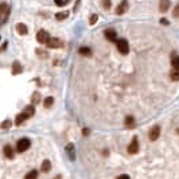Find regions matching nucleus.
<instances>
[{"mask_svg": "<svg viewBox=\"0 0 179 179\" xmlns=\"http://www.w3.org/2000/svg\"><path fill=\"white\" fill-rule=\"evenodd\" d=\"M54 3L58 5V7H62V5H65V0H54Z\"/></svg>", "mask_w": 179, "mask_h": 179, "instance_id": "30", "label": "nucleus"}, {"mask_svg": "<svg viewBox=\"0 0 179 179\" xmlns=\"http://www.w3.org/2000/svg\"><path fill=\"white\" fill-rule=\"evenodd\" d=\"M0 14H8L7 3H0Z\"/></svg>", "mask_w": 179, "mask_h": 179, "instance_id": "24", "label": "nucleus"}, {"mask_svg": "<svg viewBox=\"0 0 179 179\" xmlns=\"http://www.w3.org/2000/svg\"><path fill=\"white\" fill-rule=\"evenodd\" d=\"M49 39H50V35H49V32H47L46 30H39V31L36 32V40H38L39 43L45 45V43L49 42Z\"/></svg>", "mask_w": 179, "mask_h": 179, "instance_id": "3", "label": "nucleus"}, {"mask_svg": "<svg viewBox=\"0 0 179 179\" xmlns=\"http://www.w3.org/2000/svg\"><path fill=\"white\" fill-rule=\"evenodd\" d=\"M159 135H160V127L159 125H155V127H152L151 128V131H150V140H152V141H155L158 137H159Z\"/></svg>", "mask_w": 179, "mask_h": 179, "instance_id": "6", "label": "nucleus"}, {"mask_svg": "<svg viewBox=\"0 0 179 179\" xmlns=\"http://www.w3.org/2000/svg\"><path fill=\"white\" fill-rule=\"evenodd\" d=\"M5 49H7V42H5V43L3 45V46H1V51H4Z\"/></svg>", "mask_w": 179, "mask_h": 179, "instance_id": "35", "label": "nucleus"}, {"mask_svg": "<svg viewBox=\"0 0 179 179\" xmlns=\"http://www.w3.org/2000/svg\"><path fill=\"white\" fill-rule=\"evenodd\" d=\"M101 4H102V7H104V10H110V7H112L110 0H101Z\"/></svg>", "mask_w": 179, "mask_h": 179, "instance_id": "23", "label": "nucleus"}, {"mask_svg": "<svg viewBox=\"0 0 179 179\" xmlns=\"http://www.w3.org/2000/svg\"><path fill=\"white\" fill-rule=\"evenodd\" d=\"M23 113L24 115H27L28 117H31L34 113H35V109H34V105H28V106H26L24 108V110H23Z\"/></svg>", "mask_w": 179, "mask_h": 179, "instance_id": "16", "label": "nucleus"}, {"mask_svg": "<svg viewBox=\"0 0 179 179\" xmlns=\"http://www.w3.org/2000/svg\"><path fill=\"white\" fill-rule=\"evenodd\" d=\"M137 151H139V141H137V137H133L132 141L128 145V152L129 154H136Z\"/></svg>", "mask_w": 179, "mask_h": 179, "instance_id": "7", "label": "nucleus"}, {"mask_svg": "<svg viewBox=\"0 0 179 179\" xmlns=\"http://www.w3.org/2000/svg\"><path fill=\"white\" fill-rule=\"evenodd\" d=\"M117 179H129V176L128 175H120Z\"/></svg>", "mask_w": 179, "mask_h": 179, "instance_id": "34", "label": "nucleus"}, {"mask_svg": "<svg viewBox=\"0 0 179 179\" xmlns=\"http://www.w3.org/2000/svg\"><path fill=\"white\" fill-rule=\"evenodd\" d=\"M30 145H31L30 140H28V139H26V137H23V139H20V140L16 143V151H18V152L27 151L28 148H30Z\"/></svg>", "mask_w": 179, "mask_h": 179, "instance_id": "1", "label": "nucleus"}, {"mask_svg": "<svg viewBox=\"0 0 179 179\" xmlns=\"http://www.w3.org/2000/svg\"><path fill=\"white\" fill-rule=\"evenodd\" d=\"M104 34H105V38L108 39L109 42L117 40V34H116V31H115V28H106Z\"/></svg>", "mask_w": 179, "mask_h": 179, "instance_id": "5", "label": "nucleus"}, {"mask_svg": "<svg viewBox=\"0 0 179 179\" xmlns=\"http://www.w3.org/2000/svg\"><path fill=\"white\" fill-rule=\"evenodd\" d=\"M66 151H67V155H69V159H71V160L75 159V152H74V145L73 144H67Z\"/></svg>", "mask_w": 179, "mask_h": 179, "instance_id": "14", "label": "nucleus"}, {"mask_svg": "<svg viewBox=\"0 0 179 179\" xmlns=\"http://www.w3.org/2000/svg\"><path fill=\"white\" fill-rule=\"evenodd\" d=\"M69 14L70 12L69 11H62V12H58V14H55V18L58 20H63V19H66L67 16H69Z\"/></svg>", "mask_w": 179, "mask_h": 179, "instance_id": "19", "label": "nucleus"}, {"mask_svg": "<svg viewBox=\"0 0 179 179\" xmlns=\"http://www.w3.org/2000/svg\"><path fill=\"white\" fill-rule=\"evenodd\" d=\"M160 23L164 24V26H168V24H170V23H168V20H167V19H160Z\"/></svg>", "mask_w": 179, "mask_h": 179, "instance_id": "32", "label": "nucleus"}, {"mask_svg": "<svg viewBox=\"0 0 179 179\" xmlns=\"http://www.w3.org/2000/svg\"><path fill=\"white\" fill-rule=\"evenodd\" d=\"M116 46H117V50L120 51L121 54H128L129 46H128V42H127L125 39H117Z\"/></svg>", "mask_w": 179, "mask_h": 179, "instance_id": "2", "label": "nucleus"}, {"mask_svg": "<svg viewBox=\"0 0 179 179\" xmlns=\"http://www.w3.org/2000/svg\"><path fill=\"white\" fill-rule=\"evenodd\" d=\"M80 54L84 55V57H90L92 55V50H90L89 47H81L80 49Z\"/></svg>", "mask_w": 179, "mask_h": 179, "instance_id": "18", "label": "nucleus"}, {"mask_svg": "<svg viewBox=\"0 0 179 179\" xmlns=\"http://www.w3.org/2000/svg\"><path fill=\"white\" fill-rule=\"evenodd\" d=\"M27 119H28L27 115H24V113H20V115H18V116H16V119H15V124H16V125H20L24 120H27Z\"/></svg>", "mask_w": 179, "mask_h": 179, "instance_id": "15", "label": "nucleus"}, {"mask_svg": "<svg viewBox=\"0 0 179 179\" xmlns=\"http://www.w3.org/2000/svg\"><path fill=\"white\" fill-rule=\"evenodd\" d=\"M135 125H136V123H135V119H133V116H127L125 117V127L129 129L135 128Z\"/></svg>", "mask_w": 179, "mask_h": 179, "instance_id": "13", "label": "nucleus"}, {"mask_svg": "<svg viewBox=\"0 0 179 179\" xmlns=\"http://www.w3.org/2000/svg\"><path fill=\"white\" fill-rule=\"evenodd\" d=\"M168 8H170V0H160L159 3V11L160 12H167Z\"/></svg>", "mask_w": 179, "mask_h": 179, "instance_id": "9", "label": "nucleus"}, {"mask_svg": "<svg viewBox=\"0 0 179 179\" xmlns=\"http://www.w3.org/2000/svg\"><path fill=\"white\" fill-rule=\"evenodd\" d=\"M89 132H90V131L88 128H84V129H82V133H84L85 136H88V135H89Z\"/></svg>", "mask_w": 179, "mask_h": 179, "instance_id": "33", "label": "nucleus"}, {"mask_svg": "<svg viewBox=\"0 0 179 179\" xmlns=\"http://www.w3.org/2000/svg\"><path fill=\"white\" fill-rule=\"evenodd\" d=\"M172 15L175 16V18H178V16H179V4H176V5H175L174 11H172Z\"/></svg>", "mask_w": 179, "mask_h": 179, "instance_id": "29", "label": "nucleus"}, {"mask_svg": "<svg viewBox=\"0 0 179 179\" xmlns=\"http://www.w3.org/2000/svg\"><path fill=\"white\" fill-rule=\"evenodd\" d=\"M36 54H38V55H40V57H43V58H46V57H47V54H46V53H43V51H40V50H38V51H36Z\"/></svg>", "mask_w": 179, "mask_h": 179, "instance_id": "31", "label": "nucleus"}, {"mask_svg": "<svg viewBox=\"0 0 179 179\" xmlns=\"http://www.w3.org/2000/svg\"><path fill=\"white\" fill-rule=\"evenodd\" d=\"M22 71H23L22 65H20L18 61H15V62L12 63V74H14V75H16V74H20Z\"/></svg>", "mask_w": 179, "mask_h": 179, "instance_id": "11", "label": "nucleus"}, {"mask_svg": "<svg viewBox=\"0 0 179 179\" xmlns=\"http://www.w3.org/2000/svg\"><path fill=\"white\" fill-rule=\"evenodd\" d=\"M10 127H11V121L10 120H5L3 124H1V128H4V129H8Z\"/></svg>", "mask_w": 179, "mask_h": 179, "instance_id": "28", "label": "nucleus"}, {"mask_svg": "<svg viewBox=\"0 0 179 179\" xmlns=\"http://www.w3.org/2000/svg\"><path fill=\"white\" fill-rule=\"evenodd\" d=\"M170 78H171L172 81H179V70L174 69V70L170 73Z\"/></svg>", "mask_w": 179, "mask_h": 179, "instance_id": "21", "label": "nucleus"}, {"mask_svg": "<svg viewBox=\"0 0 179 179\" xmlns=\"http://www.w3.org/2000/svg\"><path fill=\"white\" fill-rule=\"evenodd\" d=\"M40 101V93H34L31 97V102L32 104H39Z\"/></svg>", "mask_w": 179, "mask_h": 179, "instance_id": "22", "label": "nucleus"}, {"mask_svg": "<svg viewBox=\"0 0 179 179\" xmlns=\"http://www.w3.org/2000/svg\"><path fill=\"white\" fill-rule=\"evenodd\" d=\"M171 63H172V67H174V69L179 70V57H174L172 61H171Z\"/></svg>", "mask_w": 179, "mask_h": 179, "instance_id": "25", "label": "nucleus"}, {"mask_svg": "<svg viewBox=\"0 0 179 179\" xmlns=\"http://www.w3.org/2000/svg\"><path fill=\"white\" fill-rule=\"evenodd\" d=\"M16 31H18V34H20V35H26L28 32V28L24 23H18L16 24Z\"/></svg>", "mask_w": 179, "mask_h": 179, "instance_id": "10", "label": "nucleus"}, {"mask_svg": "<svg viewBox=\"0 0 179 179\" xmlns=\"http://www.w3.org/2000/svg\"><path fill=\"white\" fill-rule=\"evenodd\" d=\"M128 11V1L127 0H121V3L116 7V14L117 15H123Z\"/></svg>", "mask_w": 179, "mask_h": 179, "instance_id": "4", "label": "nucleus"}, {"mask_svg": "<svg viewBox=\"0 0 179 179\" xmlns=\"http://www.w3.org/2000/svg\"><path fill=\"white\" fill-rule=\"evenodd\" d=\"M42 171L43 172H49L50 171V168H51V163H50V160H43V163H42Z\"/></svg>", "mask_w": 179, "mask_h": 179, "instance_id": "17", "label": "nucleus"}, {"mask_svg": "<svg viewBox=\"0 0 179 179\" xmlns=\"http://www.w3.org/2000/svg\"><path fill=\"white\" fill-rule=\"evenodd\" d=\"M36 178H38V171L36 170H32L24 176V179H36Z\"/></svg>", "mask_w": 179, "mask_h": 179, "instance_id": "20", "label": "nucleus"}, {"mask_svg": "<svg viewBox=\"0 0 179 179\" xmlns=\"http://www.w3.org/2000/svg\"><path fill=\"white\" fill-rule=\"evenodd\" d=\"M4 155H5V158H8V159H14V155H15V152H14V150H12L11 145H5L3 150Z\"/></svg>", "mask_w": 179, "mask_h": 179, "instance_id": "12", "label": "nucleus"}, {"mask_svg": "<svg viewBox=\"0 0 179 179\" xmlns=\"http://www.w3.org/2000/svg\"><path fill=\"white\" fill-rule=\"evenodd\" d=\"M46 45L50 47V49H58V47H61L62 42H61V39H58V38H50Z\"/></svg>", "mask_w": 179, "mask_h": 179, "instance_id": "8", "label": "nucleus"}, {"mask_svg": "<svg viewBox=\"0 0 179 179\" xmlns=\"http://www.w3.org/2000/svg\"><path fill=\"white\" fill-rule=\"evenodd\" d=\"M53 102H54V98H53V97H47L46 100H45V108H50V106L53 105Z\"/></svg>", "mask_w": 179, "mask_h": 179, "instance_id": "26", "label": "nucleus"}, {"mask_svg": "<svg viewBox=\"0 0 179 179\" xmlns=\"http://www.w3.org/2000/svg\"><path fill=\"white\" fill-rule=\"evenodd\" d=\"M97 20H98V16L96 15V14H93V15L90 16V19H89V24L90 26H93V24L97 23Z\"/></svg>", "mask_w": 179, "mask_h": 179, "instance_id": "27", "label": "nucleus"}]
</instances>
